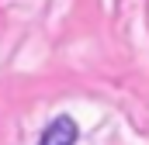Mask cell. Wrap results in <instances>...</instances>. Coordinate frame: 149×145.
Instances as JSON below:
<instances>
[{"mask_svg":"<svg viewBox=\"0 0 149 145\" xmlns=\"http://www.w3.org/2000/svg\"><path fill=\"white\" fill-rule=\"evenodd\" d=\"M38 145H76V121H73V117H66V114L52 117V121L45 124Z\"/></svg>","mask_w":149,"mask_h":145,"instance_id":"6da1fadb","label":"cell"}]
</instances>
